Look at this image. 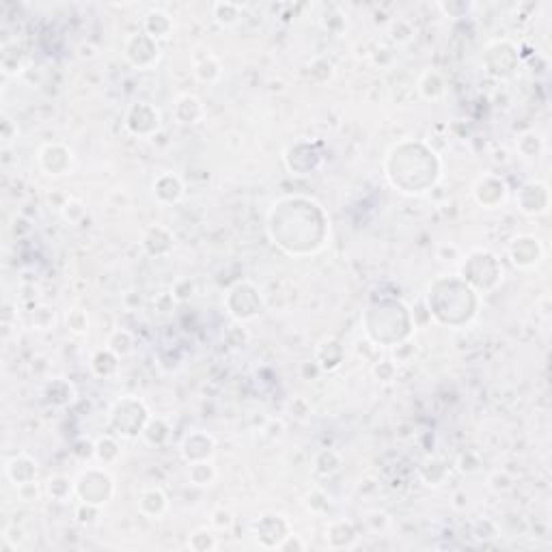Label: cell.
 <instances>
[{
  "label": "cell",
  "instance_id": "cell-27",
  "mask_svg": "<svg viewBox=\"0 0 552 552\" xmlns=\"http://www.w3.org/2000/svg\"><path fill=\"white\" fill-rule=\"evenodd\" d=\"M188 548L194 550V552H209V550H216L218 548V539L214 535V528H196L190 533L188 537Z\"/></svg>",
  "mask_w": 552,
  "mask_h": 552
},
{
  "label": "cell",
  "instance_id": "cell-3",
  "mask_svg": "<svg viewBox=\"0 0 552 552\" xmlns=\"http://www.w3.org/2000/svg\"><path fill=\"white\" fill-rule=\"evenodd\" d=\"M126 59L139 69H151L160 61V41L149 37L145 31L132 33L124 46Z\"/></svg>",
  "mask_w": 552,
  "mask_h": 552
},
{
  "label": "cell",
  "instance_id": "cell-44",
  "mask_svg": "<svg viewBox=\"0 0 552 552\" xmlns=\"http://www.w3.org/2000/svg\"><path fill=\"white\" fill-rule=\"evenodd\" d=\"M490 488H492V490H496V492H507V490H511V488H513V479H511L507 473L496 471V473H492V475H490Z\"/></svg>",
  "mask_w": 552,
  "mask_h": 552
},
{
  "label": "cell",
  "instance_id": "cell-9",
  "mask_svg": "<svg viewBox=\"0 0 552 552\" xmlns=\"http://www.w3.org/2000/svg\"><path fill=\"white\" fill-rule=\"evenodd\" d=\"M507 196V186L503 179L494 177V175H486L477 181L475 186V199L479 205H483L486 209H494L498 207Z\"/></svg>",
  "mask_w": 552,
  "mask_h": 552
},
{
  "label": "cell",
  "instance_id": "cell-5",
  "mask_svg": "<svg viewBox=\"0 0 552 552\" xmlns=\"http://www.w3.org/2000/svg\"><path fill=\"white\" fill-rule=\"evenodd\" d=\"M229 298H238V302H236V300H227V304H229V308H231L229 313H231L236 319H238V315H240V308H244L240 321L255 319V317L261 313V308H264L261 293H259L257 287H255L253 283H249V281L238 283L236 287H231V289H229Z\"/></svg>",
  "mask_w": 552,
  "mask_h": 552
},
{
  "label": "cell",
  "instance_id": "cell-7",
  "mask_svg": "<svg viewBox=\"0 0 552 552\" xmlns=\"http://www.w3.org/2000/svg\"><path fill=\"white\" fill-rule=\"evenodd\" d=\"M71 162H74V154L59 143H50L39 149V164L52 177L67 175L71 169Z\"/></svg>",
  "mask_w": 552,
  "mask_h": 552
},
{
  "label": "cell",
  "instance_id": "cell-42",
  "mask_svg": "<svg viewBox=\"0 0 552 552\" xmlns=\"http://www.w3.org/2000/svg\"><path fill=\"white\" fill-rule=\"evenodd\" d=\"M171 293H173V298H175L177 302H186L188 298L194 296V283H192L190 278H179V281L173 285Z\"/></svg>",
  "mask_w": 552,
  "mask_h": 552
},
{
  "label": "cell",
  "instance_id": "cell-41",
  "mask_svg": "<svg viewBox=\"0 0 552 552\" xmlns=\"http://www.w3.org/2000/svg\"><path fill=\"white\" fill-rule=\"evenodd\" d=\"M458 471H462V473H466V475H473V473H479V468H481V460H479V456L477 453H473V451H468V453H462L460 458H458Z\"/></svg>",
  "mask_w": 552,
  "mask_h": 552
},
{
  "label": "cell",
  "instance_id": "cell-18",
  "mask_svg": "<svg viewBox=\"0 0 552 552\" xmlns=\"http://www.w3.org/2000/svg\"><path fill=\"white\" fill-rule=\"evenodd\" d=\"M339 537H341V541H339L337 550H339V548H352V546L356 543L358 533H356V528H354V524H352L350 520H335V522H330V526H328V531H326L328 546L333 548Z\"/></svg>",
  "mask_w": 552,
  "mask_h": 552
},
{
  "label": "cell",
  "instance_id": "cell-6",
  "mask_svg": "<svg viewBox=\"0 0 552 552\" xmlns=\"http://www.w3.org/2000/svg\"><path fill=\"white\" fill-rule=\"evenodd\" d=\"M509 257H511L513 266H518L522 270H528V268H535L543 259V249H541L537 238L518 236L509 244Z\"/></svg>",
  "mask_w": 552,
  "mask_h": 552
},
{
  "label": "cell",
  "instance_id": "cell-40",
  "mask_svg": "<svg viewBox=\"0 0 552 552\" xmlns=\"http://www.w3.org/2000/svg\"><path fill=\"white\" fill-rule=\"evenodd\" d=\"M373 376L378 378V382H393V380H397V365H395L393 361L376 363Z\"/></svg>",
  "mask_w": 552,
  "mask_h": 552
},
{
  "label": "cell",
  "instance_id": "cell-8",
  "mask_svg": "<svg viewBox=\"0 0 552 552\" xmlns=\"http://www.w3.org/2000/svg\"><path fill=\"white\" fill-rule=\"evenodd\" d=\"M216 449V440L207 431H190L181 443V458L190 464L196 460H209Z\"/></svg>",
  "mask_w": 552,
  "mask_h": 552
},
{
  "label": "cell",
  "instance_id": "cell-4",
  "mask_svg": "<svg viewBox=\"0 0 552 552\" xmlns=\"http://www.w3.org/2000/svg\"><path fill=\"white\" fill-rule=\"evenodd\" d=\"M126 128L141 139L154 136L160 130V110L149 101H136L126 115Z\"/></svg>",
  "mask_w": 552,
  "mask_h": 552
},
{
  "label": "cell",
  "instance_id": "cell-1",
  "mask_svg": "<svg viewBox=\"0 0 552 552\" xmlns=\"http://www.w3.org/2000/svg\"><path fill=\"white\" fill-rule=\"evenodd\" d=\"M149 418L151 416H149L147 406L132 395L119 399L113 408H110V427H113L115 433L121 438L141 436Z\"/></svg>",
  "mask_w": 552,
  "mask_h": 552
},
{
  "label": "cell",
  "instance_id": "cell-22",
  "mask_svg": "<svg viewBox=\"0 0 552 552\" xmlns=\"http://www.w3.org/2000/svg\"><path fill=\"white\" fill-rule=\"evenodd\" d=\"M106 348H108L110 352H113L115 356H119V358L130 356V354L134 352V348H136L134 333H132V330H128V328H119V330H115V333L108 337Z\"/></svg>",
  "mask_w": 552,
  "mask_h": 552
},
{
  "label": "cell",
  "instance_id": "cell-17",
  "mask_svg": "<svg viewBox=\"0 0 552 552\" xmlns=\"http://www.w3.org/2000/svg\"><path fill=\"white\" fill-rule=\"evenodd\" d=\"M154 196L162 203V205H171L181 201L184 196V184L177 175L173 173H162L156 181H154Z\"/></svg>",
  "mask_w": 552,
  "mask_h": 552
},
{
  "label": "cell",
  "instance_id": "cell-34",
  "mask_svg": "<svg viewBox=\"0 0 552 552\" xmlns=\"http://www.w3.org/2000/svg\"><path fill=\"white\" fill-rule=\"evenodd\" d=\"M234 522H236L234 511H231L229 507H225V505L216 507V509L211 511V516H209V524H211L214 531H231Z\"/></svg>",
  "mask_w": 552,
  "mask_h": 552
},
{
  "label": "cell",
  "instance_id": "cell-45",
  "mask_svg": "<svg viewBox=\"0 0 552 552\" xmlns=\"http://www.w3.org/2000/svg\"><path fill=\"white\" fill-rule=\"evenodd\" d=\"M289 414L302 421V418L311 416V403H308L304 397H296V399L289 403Z\"/></svg>",
  "mask_w": 552,
  "mask_h": 552
},
{
  "label": "cell",
  "instance_id": "cell-15",
  "mask_svg": "<svg viewBox=\"0 0 552 552\" xmlns=\"http://www.w3.org/2000/svg\"><path fill=\"white\" fill-rule=\"evenodd\" d=\"M418 95L427 101H438L447 95V82L438 69H425L416 82Z\"/></svg>",
  "mask_w": 552,
  "mask_h": 552
},
{
  "label": "cell",
  "instance_id": "cell-36",
  "mask_svg": "<svg viewBox=\"0 0 552 552\" xmlns=\"http://www.w3.org/2000/svg\"><path fill=\"white\" fill-rule=\"evenodd\" d=\"M16 494H18V501L24 503V505H33V503H39L41 496H44V490L39 488L37 481H29V483H22L16 488Z\"/></svg>",
  "mask_w": 552,
  "mask_h": 552
},
{
  "label": "cell",
  "instance_id": "cell-33",
  "mask_svg": "<svg viewBox=\"0 0 552 552\" xmlns=\"http://www.w3.org/2000/svg\"><path fill=\"white\" fill-rule=\"evenodd\" d=\"M61 214L63 218L67 220V223H80V220L86 216V205L80 201V199H74V196H67L65 203L61 205Z\"/></svg>",
  "mask_w": 552,
  "mask_h": 552
},
{
  "label": "cell",
  "instance_id": "cell-23",
  "mask_svg": "<svg viewBox=\"0 0 552 552\" xmlns=\"http://www.w3.org/2000/svg\"><path fill=\"white\" fill-rule=\"evenodd\" d=\"M211 16L218 26L231 29L242 20V5L238 3H214L211 5Z\"/></svg>",
  "mask_w": 552,
  "mask_h": 552
},
{
  "label": "cell",
  "instance_id": "cell-25",
  "mask_svg": "<svg viewBox=\"0 0 552 552\" xmlns=\"http://www.w3.org/2000/svg\"><path fill=\"white\" fill-rule=\"evenodd\" d=\"M119 361H121L119 356H115L108 348H104V350H99V352L93 354V358H91V369H93L95 376H99V378H110V376L117 373Z\"/></svg>",
  "mask_w": 552,
  "mask_h": 552
},
{
  "label": "cell",
  "instance_id": "cell-2",
  "mask_svg": "<svg viewBox=\"0 0 552 552\" xmlns=\"http://www.w3.org/2000/svg\"><path fill=\"white\" fill-rule=\"evenodd\" d=\"M74 494L78 496V501H86L93 505L104 507L115 494V479L110 477L108 471L101 468H86L84 473H80V477L74 483Z\"/></svg>",
  "mask_w": 552,
  "mask_h": 552
},
{
  "label": "cell",
  "instance_id": "cell-30",
  "mask_svg": "<svg viewBox=\"0 0 552 552\" xmlns=\"http://www.w3.org/2000/svg\"><path fill=\"white\" fill-rule=\"evenodd\" d=\"M46 492L50 494V498H52V501L63 503V501H67V498L74 494V483H71L67 477H63V475H54V477H50V479H48V483H46Z\"/></svg>",
  "mask_w": 552,
  "mask_h": 552
},
{
  "label": "cell",
  "instance_id": "cell-11",
  "mask_svg": "<svg viewBox=\"0 0 552 552\" xmlns=\"http://www.w3.org/2000/svg\"><path fill=\"white\" fill-rule=\"evenodd\" d=\"M289 533H291L289 522L283 516H261L259 522L255 524V537L264 548H266L268 537H274V548H276Z\"/></svg>",
  "mask_w": 552,
  "mask_h": 552
},
{
  "label": "cell",
  "instance_id": "cell-47",
  "mask_svg": "<svg viewBox=\"0 0 552 552\" xmlns=\"http://www.w3.org/2000/svg\"><path fill=\"white\" fill-rule=\"evenodd\" d=\"M264 431H266L270 438H281V436H283V431H285V425H283V421H281V418H272V421H270V425H268V427H264Z\"/></svg>",
  "mask_w": 552,
  "mask_h": 552
},
{
  "label": "cell",
  "instance_id": "cell-32",
  "mask_svg": "<svg viewBox=\"0 0 552 552\" xmlns=\"http://www.w3.org/2000/svg\"><path fill=\"white\" fill-rule=\"evenodd\" d=\"M99 513H101V507L99 505H93V503H86V501H78L76 507H74V518L78 524L82 526H91L99 520Z\"/></svg>",
  "mask_w": 552,
  "mask_h": 552
},
{
  "label": "cell",
  "instance_id": "cell-38",
  "mask_svg": "<svg viewBox=\"0 0 552 552\" xmlns=\"http://www.w3.org/2000/svg\"><path fill=\"white\" fill-rule=\"evenodd\" d=\"M225 339H227V343L234 348V350H240V348H244L246 343H249V333H246V328L244 326H240V323H236V326H231L229 328V333L225 335Z\"/></svg>",
  "mask_w": 552,
  "mask_h": 552
},
{
  "label": "cell",
  "instance_id": "cell-13",
  "mask_svg": "<svg viewBox=\"0 0 552 552\" xmlns=\"http://www.w3.org/2000/svg\"><path fill=\"white\" fill-rule=\"evenodd\" d=\"M139 511L151 520H160L169 511V498L162 488H145L139 494Z\"/></svg>",
  "mask_w": 552,
  "mask_h": 552
},
{
  "label": "cell",
  "instance_id": "cell-37",
  "mask_svg": "<svg viewBox=\"0 0 552 552\" xmlns=\"http://www.w3.org/2000/svg\"><path fill=\"white\" fill-rule=\"evenodd\" d=\"M175 304H177V300L173 298V293L171 291H162V293H158L154 298V313L166 317V315H171L175 311Z\"/></svg>",
  "mask_w": 552,
  "mask_h": 552
},
{
  "label": "cell",
  "instance_id": "cell-39",
  "mask_svg": "<svg viewBox=\"0 0 552 552\" xmlns=\"http://www.w3.org/2000/svg\"><path fill=\"white\" fill-rule=\"evenodd\" d=\"M33 326L39 330H50L54 326V308L50 306H39L33 313Z\"/></svg>",
  "mask_w": 552,
  "mask_h": 552
},
{
  "label": "cell",
  "instance_id": "cell-10",
  "mask_svg": "<svg viewBox=\"0 0 552 552\" xmlns=\"http://www.w3.org/2000/svg\"><path fill=\"white\" fill-rule=\"evenodd\" d=\"M173 115H175L179 126H194L205 117V108H203V101L196 95L184 93L175 99Z\"/></svg>",
  "mask_w": 552,
  "mask_h": 552
},
{
  "label": "cell",
  "instance_id": "cell-48",
  "mask_svg": "<svg viewBox=\"0 0 552 552\" xmlns=\"http://www.w3.org/2000/svg\"><path fill=\"white\" fill-rule=\"evenodd\" d=\"M78 56H80V59H95V56H97V52H95V48H93V46L82 44V46L78 48Z\"/></svg>",
  "mask_w": 552,
  "mask_h": 552
},
{
  "label": "cell",
  "instance_id": "cell-21",
  "mask_svg": "<svg viewBox=\"0 0 552 552\" xmlns=\"http://www.w3.org/2000/svg\"><path fill=\"white\" fill-rule=\"evenodd\" d=\"M218 471L211 460H196L188 464V479L196 488H207L216 481Z\"/></svg>",
  "mask_w": 552,
  "mask_h": 552
},
{
  "label": "cell",
  "instance_id": "cell-49",
  "mask_svg": "<svg viewBox=\"0 0 552 552\" xmlns=\"http://www.w3.org/2000/svg\"><path fill=\"white\" fill-rule=\"evenodd\" d=\"M464 498H466V494H464V492H458V494H456V503H453V505H456L458 509H464V507H466Z\"/></svg>",
  "mask_w": 552,
  "mask_h": 552
},
{
  "label": "cell",
  "instance_id": "cell-24",
  "mask_svg": "<svg viewBox=\"0 0 552 552\" xmlns=\"http://www.w3.org/2000/svg\"><path fill=\"white\" fill-rule=\"evenodd\" d=\"M220 76H223V67H220L218 59L207 50L205 59L203 61H194V78L199 82H207V84H214L220 80Z\"/></svg>",
  "mask_w": 552,
  "mask_h": 552
},
{
  "label": "cell",
  "instance_id": "cell-14",
  "mask_svg": "<svg viewBox=\"0 0 552 552\" xmlns=\"http://www.w3.org/2000/svg\"><path fill=\"white\" fill-rule=\"evenodd\" d=\"M175 246L173 234L162 227V225H154L145 231L143 236V249L151 255V257H166Z\"/></svg>",
  "mask_w": 552,
  "mask_h": 552
},
{
  "label": "cell",
  "instance_id": "cell-43",
  "mask_svg": "<svg viewBox=\"0 0 552 552\" xmlns=\"http://www.w3.org/2000/svg\"><path fill=\"white\" fill-rule=\"evenodd\" d=\"M414 354H416V348L410 343V341H406V343H399L397 348H395V365H408V363H412L414 361Z\"/></svg>",
  "mask_w": 552,
  "mask_h": 552
},
{
  "label": "cell",
  "instance_id": "cell-19",
  "mask_svg": "<svg viewBox=\"0 0 552 552\" xmlns=\"http://www.w3.org/2000/svg\"><path fill=\"white\" fill-rule=\"evenodd\" d=\"M451 473V466L443 458H427L421 466V479L429 488H440Z\"/></svg>",
  "mask_w": 552,
  "mask_h": 552
},
{
  "label": "cell",
  "instance_id": "cell-20",
  "mask_svg": "<svg viewBox=\"0 0 552 552\" xmlns=\"http://www.w3.org/2000/svg\"><path fill=\"white\" fill-rule=\"evenodd\" d=\"M341 466H343V458L335 449H323L313 458V471L319 477H333L341 471Z\"/></svg>",
  "mask_w": 552,
  "mask_h": 552
},
{
  "label": "cell",
  "instance_id": "cell-29",
  "mask_svg": "<svg viewBox=\"0 0 552 552\" xmlns=\"http://www.w3.org/2000/svg\"><path fill=\"white\" fill-rule=\"evenodd\" d=\"M65 323H67V330L71 335L76 337H84L89 333V326H91V319H89V313L82 311V308H69L67 315H65Z\"/></svg>",
  "mask_w": 552,
  "mask_h": 552
},
{
  "label": "cell",
  "instance_id": "cell-12",
  "mask_svg": "<svg viewBox=\"0 0 552 552\" xmlns=\"http://www.w3.org/2000/svg\"><path fill=\"white\" fill-rule=\"evenodd\" d=\"M5 475L14 483V488L29 483V481H37V462L31 456L20 453L5 464Z\"/></svg>",
  "mask_w": 552,
  "mask_h": 552
},
{
  "label": "cell",
  "instance_id": "cell-35",
  "mask_svg": "<svg viewBox=\"0 0 552 552\" xmlns=\"http://www.w3.org/2000/svg\"><path fill=\"white\" fill-rule=\"evenodd\" d=\"M304 505H306V509H308L311 513H323V511H328V507H330V496H328L323 490L313 488V490L304 496Z\"/></svg>",
  "mask_w": 552,
  "mask_h": 552
},
{
  "label": "cell",
  "instance_id": "cell-28",
  "mask_svg": "<svg viewBox=\"0 0 552 552\" xmlns=\"http://www.w3.org/2000/svg\"><path fill=\"white\" fill-rule=\"evenodd\" d=\"M149 445H164L166 440H169V425H166V421L164 418H149L147 421V425H145V429H143V433H141Z\"/></svg>",
  "mask_w": 552,
  "mask_h": 552
},
{
  "label": "cell",
  "instance_id": "cell-31",
  "mask_svg": "<svg viewBox=\"0 0 552 552\" xmlns=\"http://www.w3.org/2000/svg\"><path fill=\"white\" fill-rule=\"evenodd\" d=\"M516 147L522 154V158H537L543 149V141L537 132H524V134H520Z\"/></svg>",
  "mask_w": 552,
  "mask_h": 552
},
{
  "label": "cell",
  "instance_id": "cell-16",
  "mask_svg": "<svg viewBox=\"0 0 552 552\" xmlns=\"http://www.w3.org/2000/svg\"><path fill=\"white\" fill-rule=\"evenodd\" d=\"M143 31H145L149 37H154L156 41H164V39H169V37L175 33V22H173L171 14L162 11V9H151V11L145 16Z\"/></svg>",
  "mask_w": 552,
  "mask_h": 552
},
{
  "label": "cell",
  "instance_id": "cell-46",
  "mask_svg": "<svg viewBox=\"0 0 552 552\" xmlns=\"http://www.w3.org/2000/svg\"><path fill=\"white\" fill-rule=\"evenodd\" d=\"M276 550H283V552H289V550H306V543L300 539V535L289 533V535H285V539L276 546Z\"/></svg>",
  "mask_w": 552,
  "mask_h": 552
},
{
  "label": "cell",
  "instance_id": "cell-26",
  "mask_svg": "<svg viewBox=\"0 0 552 552\" xmlns=\"http://www.w3.org/2000/svg\"><path fill=\"white\" fill-rule=\"evenodd\" d=\"M119 458H121V449H119V443L113 436H104V438H99L97 443H95V460L101 466L115 464Z\"/></svg>",
  "mask_w": 552,
  "mask_h": 552
}]
</instances>
